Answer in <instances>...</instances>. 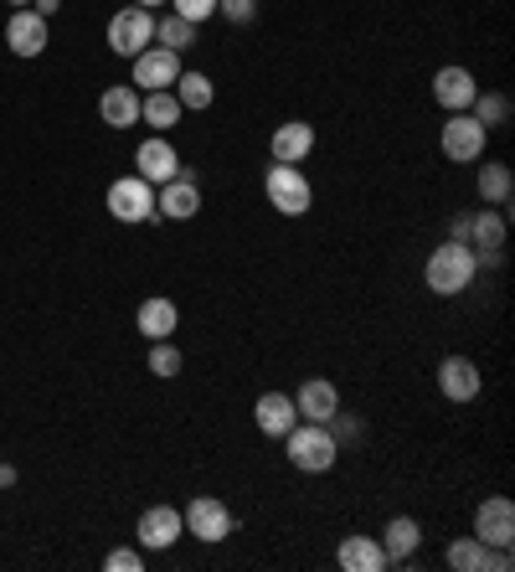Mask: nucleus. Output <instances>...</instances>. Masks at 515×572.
<instances>
[{"label":"nucleus","mask_w":515,"mask_h":572,"mask_svg":"<svg viewBox=\"0 0 515 572\" xmlns=\"http://www.w3.org/2000/svg\"><path fill=\"white\" fill-rule=\"evenodd\" d=\"M475 274H479L475 248H469V243H454V237L438 243L434 253H428V263H423V284H428L438 299L464 295V289L475 284Z\"/></svg>","instance_id":"obj_1"},{"label":"nucleus","mask_w":515,"mask_h":572,"mask_svg":"<svg viewBox=\"0 0 515 572\" xmlns=\"http://www.w3.org/2000/svg\"><path fill=\"white\" fill-rule=\"evenodd\" d=\"M284 449H289V464L304 474H330L340 459V444L330 438V428L325 423H304V418L284 434Z\"/></svg>","instance_id":"obj_2"},{"label":"nucleus","mask_w":515,"mask_h":572,"mask_svg":"<svg viewBox=\"0 0 515 572\" xmlns=\"http://www.w3.org/2000/svg\"><path fill=\"white\" fill-rule=\"evenodd\" d=\"M263 197H268V207H278L284 217H304L310 207H315V186H310V176L299 171V165H268V176H263Z\"/></svg>","instance_id":"obj_3"},{"label":"nucleus","mask_w":515,"mask_h":572,"mask_svg":"<svg viewBox=\"0 0 515 572\" xmlns=\"http://www.w3.org/2000/svg\"><path fill=\"white\" fill-rule=\"evenodd\" d=\"M145 47H155V16H150V11H139V5L114 11V21H109V52L135 62Z\"/></svg>","instance_id":"obj_4"},{"label":"nucleus","mask_w":515,"mask_h":572,"mask_svg":"<svg viewBox=\"0 0 515 572\" xmlns=\"http://www.w3.org/2000/svg\"><path fill=\"white\" fill-rule=\"evenodd\" d=\"M103 201H109L114 222H129V227L155 217V186H150L145 176H120L114 186H109V197Z\"/></svg>","instance_id":"obj_5"},{"label":"nucleus","mask_w":515,"mask_h":572,"mask_svg":"<svg viewBox=\"0 0 515 572\" xmlns=\"http://www.w3.org/2000/svg\"><path fill=\"white\" fill-rule=\"evenodd\" d=\"M485 139H490V129L475 114H449L438 145H443V156L454 160V165H475V160H485Z\"/></svg>","instance_id":"obj_6"},{"label":"nucleus","mask_w":515,"mask_h":572,"mask_svg":"<svg viewBox=\"0 0 515 572\" xmlns=\"http://www.w3.org/2000/svg\"><path fill=\"white\" fill-rule=\"evenodd\" d=\"M180 521H186V532L197 536V542H227L233 536V511H227V500H217V495H197L180 511Z\"/></svg>","instance_id":"obj_7"},{"label":"nucleus","mask_w":515,"mask_h":572,"mask_svg":"<svg viewBox=\"0 0 515 572\" xmlns=\"http://www.w3.org/2000/svg\"><path fill=\"white\" fill-rule=\"evenodd\" d=\"M139 547L145 552H171L180 536H186V521H180L176 506H150V511L139 515Z\"/></svg>","instance_id":"obj_8"},{"label":"nucleus","mask_w":515,"mask_h":572,"mask_svg":"<svg viewBox=\"0 0 515 572\" xmlns=\"http://www.w3.org/2000/svg\"><path fill=\"white\" fill-rule=\"evenodd\" d=\"M475 536L485 547H515V506L505 495H490L475 511Z\"/></svg>","instance_id":"obj_9"},{"label":"nucleus","mask_w":515,"mask_h":572,"mask_svg":"<svg viewBox=\"0 0 515 572\" xmlns=\"http://www.w3.org/2000/svg\"><path fill=\"white\" fill-rule=\"evenodd\" d=\"M479 387H485V376L469 356H443L438 361V393L449 397V402H475Z\"/></svg>","instance_id":"obj_10"},{"label":"nucleus","mask_w":515,"mask_h":572,"mask_svg":"<svg viewBox=\"0 0 515 572\" xmlns=\"http://www.w3.org/2000/svg\"><path fill=\"white\" fill-rule=\"evenodd\" d=\"M135 176H145L150 186H165L171 176H180V156H176V145L165 135H150L145 145L135 150Z\"/></svg>","instance_id":"obj_11"},{"label":"nucleus","mask_w":515,"mask_h":572,"mask_svg":"<svg viewBox=\"0 0 515 572\" xmlns=\"http://www.w3.org/2000/svg\"><path fill=\"white\" fill-rule=\"evenodd\" d=\"M155 212L160 217H171V222H191L201 212V186H197V176H171L165 186L155 191Z\"/></svg>","instance_id":"obj_12"},{"label":"nucleus","mask_w":515,"mask_h":572,"mask_svg":"<svg viewBox=\"0 0 515 572\" xmlns=\"http://www.w3.org/2000/svg\"><path fill=\"white\" fill-rule=\"evenodd\" d=\"M5 41H11L16 58H41V52H47V16H37L32 5L11 11V21H5Z\"/></svg>","instance_id":"obj_13"},{"label":"nucleus","mask_w":515,"mask_h":572,"mask_svg":"<svg viewBox=\"0 0 515 572\" xmlns=\"http://www.w3.org/2000/svg\"><path fill=\"white\" fill-rule=\"evenodd\" d=\"M475 94H479V83H475V73L469 67H438L434 73V99H438V109H449V114H464L469 103H475Z\"/></svg>","instance_id":"obj_14"},{"label":"nucleus","mask_w":515,"mask_h":572,"mask_svg":"<svg viewBox=\"0 0 515 572\" xmlns=\"http://www.w3.org/2000/svg\"><path fill=\"white\" fill-rule=\"evenodd\" d=\"M180 78V52H165V47H145L135 58V88L155 94V88H171Z\"/></svg>","instance_id":"obj_15"},{"label":"nucleus","mask_w":515,"mask_h":572,"mask_svg":"<svg viewBox=\"0 0 515 572\" xmlns=\"http://www.w3.org/2000/svg\"><path fill=\"white\" fill-rule=\"evenodd\" d=\"M294 408L304 423H330V418L340 413V393H336V382H325V376H310L304 387L294 393Z\"/></svg>","instance_id":"obj_16"},{"label":"nucleus","mask_w":515,"mask_h":572,"mask_svg":"<svg viewBox=\"0 0 515 572\" xmlns=\"http://www.w3.org/2000/svg\"><path fill=\"white\" fill-rule=\"evenodd\" d=\"M253 423H258V434L284 438V434H289V428L299 423L294 397H289V393H263V397L253 402Z\"/></svg>","instance_id":"obj_17"},{"label":"nucleus","mask_w":515,"mask_h":572,"mask_svg":"<svg viewBox=\"0 0 515 572\" xmlns=\"http://www.w3.org/2000/svg\"><path fill=\"white\" fill-rule=\"evenodd\" d=\"M268 150H274L278 165H299V160L315 150V124H304V119H289V124H278L274 139H268Z\"/></svg>","instance_id":"obj_18"},{"label":"nucleus","mask_w":515,"mask_h":572,"mask_svg":"<svg viewBox=\"0 0 515 572\" xmlns=\"http://www.w3.org/2000/svg\"><path fill=\"white\" fill-rule=\"evenodd\" d=\"M377 542H381V552H387V568H402V562L423 547V526H417L413 515H392Z\"/></svg>","instance_id":"obj_19"},{"label":"nucleus","mask_w":515,"mask_h":572,"mask_svg":"<svg viewBox=\"0 0 515 572\" xmlns=\"http://www.w3.org/2000/svg\"><path fill=\"white\" fill-rule=\"evenodd\" d=\"M336 562L346 572H381V568H387V552H381L377 536H346V542H340V552H336Z\"/></svg>","instance_id":"obj_20"},{"label":"nucleus","mask_w":515,"mask_h":572,"mask_svg":"<svg viewBox=\"0 0 515 572\" xmlns=\"http://www.w3.org/2000/svg\"><path fill=\"white\" fill-rule=\"evenodd\" d=\"M99 114H103V124H114V129L139 124V88L135 83H114V88L99 99Z\"/></svg>","instance_id":"obj_21"},{"label":"nucleus","mask_w":515,"mask_h":572,"mask_svg":"<svg viewBox=\"0 0 515 572\" xmlns=\"http://www.w3.org/2000/svg\"><path fill=\"white\" fill-rule=\"evenodd\" d=\"M180 114H186V109L176 103V94H171V88H155V94H139V119H145V124H150L155 135H165V129H176V124H180Z\"/></svg>","instance_id":"obj_22"},{"label":"nucleus","mask_w":515,"mask_h":572,"mask_svg":"<svg viewBox=\"0 0 515 572\" xmlns=\"http://www.w3.org/2000/svg\"><path fill=\"white\" fill-rule=\"evenodd\" d=\"M176 304L171 299H145L139 304V315H135V325H139V336L145 340H171L176 336Z\"/></svg>","instance_id":"obj_23"},{"label":"nucleus","mask_w":515,"mask_h":572,"mask_svg":"<svg viewBox=\"0 0 515 572\" xmlns=\"http://www.w3.org/2000/svg\"><path fill=\"white\" fill-rule=\"evenodd\" d=\"M511 197H515L511 165H500V160H485V165H479V201L505 212V207H511Z\"/></svg>","instance_id":"obj_24"},{"label":"nucleus","mask_w":515,"mask_h":572,"mask_svg":"<svg viewBox=\"0 0 515 572\" xmlns=\"http://www.w3.org/2000/svg\"><path fill=\"white\" fill-rule=\"evenodd\" d=\"M171 94H176V103H180V109H191V114H201V109H212V99H217V88H212V78H206V73H197V67H191V73L180 67V78L171 83Z\"/></svg>","instance_id":"obj_25"},{"label":"nucleus","mask_w":515,"mask_h":572,"mask_svg":"<svg viewBox=\"0 0 515 572\" xmlns=\"http://www.w3.org/2000/svg\"><path fill=\"white\" fill-rule=\"evenodd\" d=\"M469 248H505V212L500 207H479L469 212Z\"/></svg>","instance_id":"obj_26"},{"label":"nucleus","mask_w":515,"mask_h":572,"mask_svg":"<svg viewBox=\"0 0 515 572\" xmlns=\"http://www.w3.org/2000/svg\"><path fill=\"white\" fill-rule=\"evenodd\" d=\"M485 557H490V547H485L479 536H459L443 562H449L454 572H485Z\"/></svg>","instance_id":"obj_27"},{"label":"nucleus","mask_w":515,"mask_h":572,"mask_svg":"<svg viewBox=\"0 0 515 572\" xmlns=\"http://www.w3.org/2000/svg\"><path fill=\"white\" fill-rule=\"evenodd\" d=\"M155 41L165 47V52H186V47H197V26L180 21L176 11H171L165 21H155Z\"/></svg>","instance_id":"obj_28"},{"label":"nucleus","mask_w":515,"mask_h":572,"mask_svg":"<svg viewBox=\"0 0 515 572\" xmlns=\"http://www.w3.org/2000/svg\"><path fill=\"white\" fill-rule=\"evenodd\" d=\"M469 109H475V119L485 124V129H500V124L511 119V99H505V94H475Z\"/></svg>","instance_id":"obj_29"},{"label":"nucleus","mask_w":515,"mask_h":572,"mask_svg":"<svg viewBox=\"0 0 515 572\" xmlns=\"http://www.w3.org/2000/svg\"><path fill=\"white\" fill-rule=\"evenodd\" d=\"M150 372H155L160 382L180 376V351L171 346V340H150Z\"/></svg>","instance_id":"obj_30"},{"label":"nucleus","mask_w":515,"mask_h":572,"mask_svg":"<svg viewBox=\"0 0 515 572\" xmlns=\"http://www.w3.org/2000/svg\"><path fill=\"white\" fill-rule=\"evenodd\" d=\"M171 11H176L180 21H191V26H201V21L217 16V0H171Z\"/></svg>","instance_id":"obj_31"},{"label":"nucleus","mask_w":515,"mask_h":572,"mask_svg":"<svg viewBox=\"0 0 515 572\" xmlns=\"http://www.w3.org/2000/svg\"><path fill=\"white\" fill-rule=\"evenodd\" d=\"M217 11L233 26H248V21H258V0H217Z\"/></svg>","instance_id":"obj_32"},{"label":"nucleus","mask_w":515,"mask_h":572,"mask_svg":"<svg viewBox=\"0 0 515 572\" xmlns=\"http://www.w3.org/2000/svg\"><path fill=\"white\" fill-rule=\"evenodd\" d=\"M103 568H109V572H139V568H145V557H139L135 547H114V552L103 557Z\"/></svg>","instance_id":"obj_33"},{"label":"nucleus","mask_w":515,"mask_h":572,"mask_svg":"<svg viewBox=\"0 0 515 572\" xmlns=\"http://www.w3.org/2000/svg\"><path fill=\"white\" fill-rule=\"evenodd\" d=\"M449 237H454V243H464V237H469V212H459V217L449 222Z\"/></svg>","instance_id":"obj_34"},{"label":"nucleus","mask_w":515,"mask_h":572,"mask_svg":"<svg viewBox=\"0 0 515 572\" xmlns=\"http://www.w3.org/2000/svg\"><path fill=\"white\" fill-rule=\"evenodd\" d=\"M58 5H62V0H32V11H37V16H52Z\"/></svg>","instance_id":"obj_35"},{"label":"nucleus","mask_w":515,"mask_h":572,"mask_svg":"<svg viewBox=\"0 0 515 572\" xmlns=\"http://www.w3.org/2000/svg\"><path fill=\"white\" fill-rule=\"evenodd\" d=\"M0 485H16V470H11V464H0Z\"/></svg>","instance_id":"obj_36"},{"label":"nucleus","mask_w":515,"mask_h":572,"mask_svg":"<svg viewBox=\"0 0 515 572\" xmlns=\"http://www.w3.org/2000/svg\"><path fill=\"white\" fill-rule=\"evenodd\" d=\"M139 11H155V5H171V0H135Z\"/></svg>","instance_id":"obj_37"},{"label":"nucleus","mask_w":515,"mask_h":572,"mask_svg":"<svg viewBox=\"0 0 515 572\" xmlns=\"http://www.w3.org/2000/svg\"><path fill=\"white\" fill-rule=\"evenodd\" d=\"M11 5H16V11H21V5H32V0H11Z\"/></svg>","instance_id":"obj_38"}]
</instances>
